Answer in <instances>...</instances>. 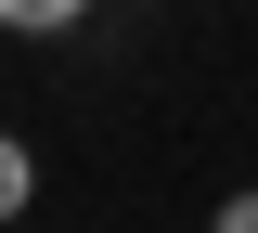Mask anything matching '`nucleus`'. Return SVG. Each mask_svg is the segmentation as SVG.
I'll list each match as a JSON object with an SVG mask.
<instances>
[{"label": "nucleus", "instance_id": "1", "mask_svg": "<svg viewBox=\"0 0 258 233\" xmlns=\"http://www.w3.org/2000/svg\"><path fill=\"white\" fill-rule=\"evenodd\" d=\"M78 13H91V0H0V26H13V39H64Z\"/></svg>", "mask_w": 258, "mask_h": 233}, {"label": "nucleus", "instance_id": "2", "mask_svg": "<svg viewBox=\"0 0 258 233\" xmlns=\"http://www.w3.org/2000/svg\"><path fill=\"white\" fill-rule=\"evenodd\" d=\"M26 195H39V156H26L13 130H0V220H26Z\"/></svg>", "mask_w": 258, "mask_h": 233}, {"label": "nucleus", "instance_id": "3", "mask_svg": "<svg viewBox=\"0 0 258 233\" xmlns=\"http://www.w3.org/2000/svg\"><path fill=\"white\" fill-rule=\"evenodd\" d=\"M207 233H258V181H232V195H220V220H207Z\"/></svg>", "mask_w": 258, "mask_h": 233}, {"label": "nucleus", "instance_id": "4", "mask_svg": "<svg viewBox=\"0 0 258 233\" xmlns=\"http://www.w3.org/2000/svg\"><path fill=\"white\" fill-rule=\"evenodd\" d=\"M0 233H13V220H0Z\"/></svg>", "mask_w": 258, "mask_h": 233}]
</instances>
